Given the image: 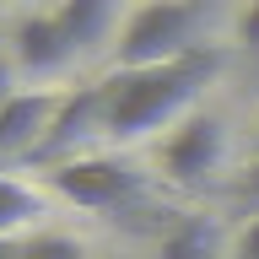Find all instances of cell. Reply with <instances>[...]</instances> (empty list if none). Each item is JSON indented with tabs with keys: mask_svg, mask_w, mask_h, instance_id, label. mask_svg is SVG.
<instances>
[{
	"mask_svg": "<svg viewBox=\"0 0 259 259\" xmlns=\"http://www.w3.org/2000/svg\"><path fill=\"white\" fill-rule=\"evenodd\" d=\"M103 130V81H92V87H81V92H70L60 103V113H54V124H49L44 146L32 151V157H44V162H70V146L87 141V135H97Z\"/></svg>",
	"mask_w": 259,
	"mask_h": 259,
	"instance_id": "cell-7",
	"label": "cell"
},
{
	"mask_svg": "<svg viewBox=\"0 0 259 259\" xmlns=\"http://www.w3.org/2000/svg\"><path fill=\"white\" fill-rule=\"evenodd\" d=\"M54 16H60V27H65V38H70V49H92L103 32H108V22H113V0H60L54 6Z\"/></svg>",
	"mask_w": 259,
	"mask_h": 259,
	"instance_id": "cell-8",
	"label": "cell"
},
{
	"mask_svg": "<svg viewBox=\"0 0 259 259\" xmlns=\"http://www.w3.org/2000/svg\"><path fill=\"white\" fill-rule=\"evenodd\" d=\"M70 38H65L60 16L54 11H27L22 22H16L11 32V60L16 70H27V76H54V70H65L70 65Z\"/></svg>",
	"mask_w": 259,
	"mask_h": 259,
	"instance_id": "cell-5",
	"label": "cell"
},
{
	"mask_svg": "<svg viewBox=\"0 0 259 259\" xmlns=\"http://www.w3.org/2000/svg\"><path fill=\"white\" fill-rule=\"evenodd\" d=\"M0 259H22V243H11V238H0Z\"/></svg>",
	"mask_w": 259,
	"mask_h": 259,
	"instance_id": "cell-16",
	"label": "cell"
},
{
	"mask_svg": "<svg viewBox=\"0 0 259 259\" xmlns=\"http://www.w3.org/2000/svg\"><path fill=\"white\" fill-rule=\"evenodd\" d=\"M238 38H243L248 49H259V0H248V11L238 16Z\"/></svg>",
	"mask_w": 259,
	"mask_h": 259,
	"instance_id": "cell-13",
	"label": "cell"
},
{
	"mask_svg": "<svg viewBox=\"0 0 259 259\" xmlns=\"http://www.w3.org/2000/svg\"><path fill=\"white\" fill-rule=\"evenodd\" d=\"M162 259H222V238H216L210 222L189 216V222H178L162 238Z\"/></svg>",
	"mask_w": 259,
	"mask_h": 259,
	"instance_id": "cell-9",
	"label": "cell"
},
{
	"mask_svg": "<svg viewBox=\"0 0 259 259\" xmlns=\"http://www.w3.org/2000/svg\"><path fill=\"white\" fill-rule=\"evenodd\" d=\"M49 189L81 210H119L146 194V178L119 157H70L49 167Z\"/></svg>",
	"mask_w": 259,
	"mask_h": 259,
	"instance_id": "cell-3",
	"label": "cell"
},
{
	"mask_svg": "<svg viewBox=\"0 0 259 259\" xmlns=\"http://www.w3.org/2000/svg\"><path fill=\"white\" fill-rule=\"evenodd\" d=\"M11 70H16V60H11V38H0V108L11 103Z\"/></svg>",
	"mask_w": 259,
	"mask_h": 259,
	"instance_id": "cell-12",
	"label": "cell"
},
{
	"mask_svg": "<svg viewBox=\"0 0 259 259\" xmlns=\"http://www.w3.org/2000/svg\"><path fill=\"white\" fill-rule=\"evenodd\" d=\"M44 216V200L27 189V184H16V178L0 173V238H11V232H22L27 222H38Z\"/></svg>",
	"mask_w": 259,
	"mask_h": 259,
	"instance_id": "cell-10",
	"label": "cell"
},
{
	"mask_svg": "<svg viewBox=\"0 0 259 259\" xmlns=\"http://www.w3.org/2000/svg\"><path fill=\"white\" fill-rule=\"evenodd\" d=\"M22 259H92V254L65 232H38V238L22 243Z\"/></svg>",
	"mask_w": 259,
	"mask_h": 259,
	"instance_id": "cell-11",
	"label": "cell"
},
{
	"mask_svg": "<svg viewBox=\"0 0 259 259\" xmlns=\"http://www.w3.org/2000/svg\"><path fill=\"white\" fill-rule=\"evenodd\" d=\"M65 97L60 92H16L6 108H0V157H22V151H38L54 124V113H60Z\"/></svg>",
	"mask_w": 259,
	"mask_h": 259,
	"instance_id": "cell-6",
	"label": "cell"
},
{
	"mask_svg": "<svg viewBox=\"0 0 259 259\" xmlns=\"http://www.w3.org/2000/svg\"><path fill=\"white\" fill-rule=\"evenodd\" d=\"M222 162H227V124L216 113H189L162 146V173L173 184H184V189L210 184L222 173Z\"/></svg>",
	"mask_w": 259,
	"mask_h": 259,
	"instance_id": "cell-4",
	"label": "cell"
},
{
	"mask_svg": "<svg viewBox=\"0 0 259 259\" xmlns=\"http://www.w3.org/2000/svg\"><path fill=\"white\" fill-rule=\"evenodd\" d=\"M216 70H222V54H210V49H189L167 65H146V70H113L103 81V135L141 141L146 130L173 124L205 92Z\"/></svg>",
	"mask_w": 259,
	"mask_h": 259,
	"instance_id": "cell-1",
	"label": "cell"
},
{
	"mask_svg": "<svg viewBox=\"0 0 259 259\" xmlns=\"http://www.w3.org/2000/svg\"><path fill=\"white\" fill-rule=\"evenodd\" d=\"M232 259H259V216H254L248 227H243V238H238V254H232Z\"/></svg>",
	"mask_w": 259,
	"mask_h": 259,
	"instance_id": "cell-14",
	"label": "cell"
},
{
	"mask_svg": "<svg viewBox=\"0 0 259 259\" xmlns=\"http://www.w3.org/2000/svg\"><path fill=\"white\" fill-rule=\"evenodd\" d=\"M200 16H205L200 0H146L119 32V70H146L189 54Z\"/></svg>",
	"mask_w": 259,
	"mask_h": 259,
	"instance_id": "cell-2",
	"label": "cell"
},
{
	"mask_svg": "<svg viewBox=\"0 0 259 259\" xmlns=\"http://www.w3.org/2000/svg\"><path fill=\"white\" fill-rule=\"evenodd\" d=\"M243 200H254V205H259V157H254V167H248V184H243Z\"/></svg>",
	"mask_w": 259,
	"mask_h": 259,
	"instance_id": "cell-15",
	"label": "cell"
}]
</instances>
